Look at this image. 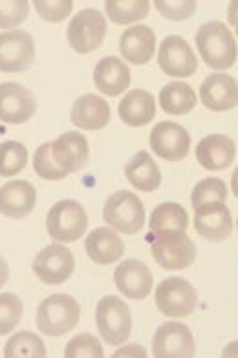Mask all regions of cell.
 <instances>
[{
  "mask_svg": "<svg viewBox=\"0 0 238 358\" xmlns=\"http://www.w3.org/2000/svg\"><path fill=\"white\" fill-rule=\"evenodd\" d=\"M105 11L112 22L130 24L145 19L150 11L148 0H106Z\"/></svg>",
  "mask_w": 238,
  "mask_h": 358,
  "instance_id": "cell-29",
  "label": "cell"
},
{
  "mask_svg": "<svg viewBox=\"0 0 238 358\" xmlns=\"http://www.w3.org/2000/svg\"><path fill=\"white\" fill-rule=\"evenodd\" d=\"M8 278H10V267H8V262L0 256V289L8 283Z\"/></svg>",
  "mask_w": 238,
  "mask_h": 358,
  "instance_id": "cell-40",
  "label": "cell"
},
{
  "mask_svg": "<svg viewBox=\"0 0 238 358\" xmlns=\"http://www.w3.org/2000/svg\"><path fill=\"white\" fill-rule=\"evenodd\" d=\"M94 83L99 92L108 97H118L130 86V70L118 57H105L94 70Z\"/></svg>",
  "mask_w": 238,
  "mask_h": 358,
  "instance_id": "cell-23",
  "label": "cell"
},
{
  "mask_svg": "<svg viewBox=\"0 0 238 358\" xmlns=\"http://www.w3.org/2000/svg\"><path fill=\"white\" fill-rule=\"evenodd\" d=\"M156 10L169 20H186L190 15H195V0H181V2H171V0H156Z\"/></svg>",
  "mask_w": 238,
  "mask_h": 358,
  "instance_id": "cell-38",
  "label": "cell"
},
{
  "mask_svg": "<svg viewBox=\"0 0 238 358\" xmlns=\"http://www.w3.org/2000/svg\"><path fill=\"white\" fill-rule=\"evenodd\" d=\"M196 345L189 325L181 322H165L153 340V355L158 358L195 357Z\"/></svg>",
  "mask_w": 238,
  "mask_h": 358,
  "instance_id": "cell-11",
  "label": "cell"
},
{
  "mask_svg": "<svg viewBox=\"0 0 238 358\" xmlns=\"http://www.w3.org/2000/svg\"><path fill=\"white\" fill-rule=\"evenodd\" d=\"M85 249L92 262L97 265H112L125 255L123 240L112 229L99 227L88 234Z\"/></svg>",
  "mask_w": 238,
  "mask_h": 358,
  "instance_id": "cell-24",
  "label": "cell"
},
{
  "mask_svg": "<svg viewBox=\"0 0 238 358\" xmlns=\"http://www.w3.org/2000/svg\"><path fill=\"white\" fill-rule=\"evenodd\" d=\"M160 106L171 115H186L196 106V94L187 83L174 80L163 86L160 92Z\"/></svg>",
  "mask_w": 238,
  "mask_h": 358,
  "instance_id": "cell-27",
  "label": "cell"
},
{
  "mask_svg": "<svg viewBox=\"0 0 238 358\" xmlns=\"http://www.w3.org/2000/svg\"><path fill=\"white\" fill-rule=\"evenodd\" d=\"M88 227V214L79 201L62 199L55 203L46 216V231L59 243H74L83 238Z\"/></svg>",
  "mask_w": 238,
  "mask_h": 358,
  "instance_id": "cell-4",
  "label": "cell"
},
{
  "mask_svg": "<svg viewBox=\"0 0 238 358\" xmlns=\"http://www.w3.org/2000/svg\"><path fill=\"white\" fill-rule=\"evenodd\" d=\"M22 300L13 292H0V336L10 335L22 318Z\"/></svg>",
  "mask_w": 238,
  "mask_h": 358,
  "instance_id": "cell-33",
  "label": "cell"
},
{
  "mask_svg": "<svg viewBox=\"0 0 238 358\" xmlns=\"http://www.w3.org/2000/svg\"><path fill=\"white\" fill-rule=\"evenodd\" d=\"M37 190L29 181L15 179L0 187V214L13 220H22L34 213Z\"/></svg>",
  "mask_w": 238,
  "mask_h": 358,
  "instance_id": "cell-17",
  "label": "cell"
},
{
  "mask_svg": "<svg viewBox=\"0 0 238 358\" xmlns=\"http://www.w3.org/2000/svg\"><path fill=\"white\" fill-rule=\"evenodd\" d=\"M106 35V19L99 10L88 8L70 20L66 37L74 52L92 53L103 44Z\"/></svg>",
  "mask_w": 238,
  "mask_h": 358,
  "instance_id": "cell-7",
  "label": "cell"
},
{
  "mask_svg": "<svg viewBox=\"0 0 238 358\" xmlns=\"http://www.w3.org/2000/svg\"><path fill=\"white\" fill-rule=\"evenodd\" d=\"M71 123L83 130H101L110 121V104L95 94H85L74 103Z\"/></svg>",
  "mask_w": 238,
  "mask_h": 358,
  "instance_id": "cell-22",
  "label": "cell"
},
{
  "mask_svg": "<svg viewBox=\"0 0 238 358\" xmlns=\"http://www.w3.org/2000/svg\"><path fill=\"white\" fill-rule=\"evenodd\" d=\"M114 358H123V357H147V351L141 348V345H125V348L118 349L114 355H112Z\"/></svg>",
  "mask_w": 238,
  "mask_h": 358,
  "instance_id": "cell-39",
  "label": "cell"
},
{
  "mask_svg": "<svg viewBox=\"0 0 238 358\" xmlns=\"http://www.w3.org/2000/svg\"><path fill=\"white\" fill-rule=\"evenodd\" d=\"M225 198H227V187L224 185V181L218 178H207L202 179L195 187L192 196H190V205L196 210V208L213 205V203H225Z\"/></svg>",
  "mask_w": 238,
  "mask_h": 358,
  "instance_id": "cell-32",
  "label": "cell"
},
{
  "mask_svg": "<svg viewBox=\"0 0 238 358\" xmlns=\"http://www.w3.org/2000/svg\"><path fill=\"white\" fill-rule=\"evenodd\" d=\"M37 101L28 88L19 83L0 85V121L6 124H22L34 117Z\"/></svg>",
  "mask_w": 238,
  "mask_h": 358,
  "instance_id": "cell-13",
  "label": "cell"
},
{
  "mask_svg": "<svg viewBox=\"0 0 238 358\" xmlns=\"http://www.w3.org/2000/svg\"><path fill=\"white\" fill-rule=\"evenodd\" d=\"M125 176L134 189L141 190V192H154L162 185V172L150 154L145 150L138 152L129 161V165L125 166Z\"/></svg>",
  "mask_w": 238,
  "mask_h": 358,
  "instance_id": "cell-26",
  "label": "cell"
},
{
  "mask_svg": "<svg viewBox=\"0 0 238 358\" xmlns=\"http://www.w3.org/2000/svg\"><path fill=\"white\" fill-rule=\"evenodd\" d=\"M237 157V146L231 137L222 134L205 136L196 146V159L207 170H224L233 165Z\"/></svg>",
  "mask_w": 238,
  "mask_h": 358,
  "instance_id": "cell-20",
  "label": "cell"
},
{
  "mask_svg": "<svg viewBox=\"0 0 238 358\" xmlns=\"http://www.w3.org/2000/svg\"><path fill=\"white\" fill-rule=\"evenodd\" d=\"M103 345L94 335H77L64 349L66 358H103Z\"/></svg>",
  "mask_w": 238,
  "mask_h": 358,
  "instance_id": "cell-36",
  "label": "cell"
},
{
  "mask_svg": "<svg viewBox=\"0 0 238 358\" xmlns=\"http://www.w3.org/2000/svg\"><path fill=\"white\" fill-rule=\"evenodd\" d=\"M81 318V307L70 294H52L37 309V327L46 336L70 333Z\"/></svg>",
  "mask_w": 238,
  "mask_h": 358,
  "instance_id": "cell-2",
  "label": "cell"
},
{
  "mask_svg": "<svg viewBox=\"0 0 238 358\" xmlns=\"http://www.w3.org/2000/svg\"><path fill=\"white\" fill-rule=\"evenodd\" d=\"M103 217L114 231L121 234H136L145 227V207L136 194L119 190L106 199Z\"/></svg>",
  "mask_w": 238,
  "mask_h": 358,
  "instance_id": "cell-6",
  "label": "cell"
},
{
  "mask_svg": "<svg viewBox=\"0 0 238 358\" xmlns=\"http://www.w3.org/2000/svg\"><path fill=\"white\" fill-rule=\"evenodd\" d=\"M196 232L211 241H224L233 234V217L225 203H213L196 208Z\"/></svg>",
  "mask_w": 238,
  "mask_h": 358,
  "instance_id": "cell-19",
  "label": "cell"
},
{
  "mask_svg": "<svg viewBox=\"0 0 238 358\" xmlns=\"http://www.w3.org/2000/svg\"><path fill=\"white\" fill-rule=\"evenodd\" d=\"M156 306L162 315L183 318L198 306V292L186 278H167L156 289Z\"/></svg>",
  "mask_w": 238,
  "mask_h": 358,
  "instance_id": "cell-8",
  "label": "cell"
},
{
  "mask_svg": "<svg viewBox=\"0 0 238 358\" xmlns=\"http://www.w3.org/2000/svg\"><path fill=\"white\" fill-rule=\"evenodd\" d=\"M95 322L101 338L108 345L125 344L132 333V313L118 296H103L95 309Z\"/></svg>",
  "mask_w": 238,
  "mask_h": 358,
  "instance_id": "cell-5",
  "label": "cell"
},
{
  "mask_svg": "<svg viewBox=\"0 0 238 358\" xmlns=\"http://www.w3.org/2000/svg\"><path fill=\"white\" fill-rule=\"evenodd\" d=\"M200 99L204 106H207L213 112H227V110L237 108V79L227 76V73H211L202 83Z\"/></svg>",
  "mask_w": 238,
  "mask_h": 358,
  "instance_id": "cell-16",
  "label": "cell"
},
{
  "mask_svg": "<svg viewBox=\"0 0 238 358\" xmlns=\"http://www.w3.org/2000/svg\"><path fill=\"white\" fill-rule=\"evenodd\" d=\"M189 227V214L178 203H162L150 214L148 220V229L150 234L162 231H180L186 232Z\"/></svg>",
  "mask_w": 238,
  "mask_h": 358,
  "instance_id": "cell-28",
  "label": "cell"
},
{
  "mask_svg": "<svg viewBox=\"0 0 238 358\" xmlns=\"http://www.w3.org/2000/svg\"><path fill=\"white\" fill-rule=\"evenodd\" d=\"M28 13V0H0V29L17 28L26 22Z\"/></svg>",
  "mask_w": 238,
  "mask_h": 358,
  "instance_id": "cell-35",
  "label": "cell"
},
{
  "mask_svg": "<svg viewBox=\"0 0 238 358\" xmlns=\"http://www.w3.org/2000/svg\"><path fill=\"white\" fill-rule=\"evenodd\" d=\"M34 6L46 22H61L70 17L74 2L71 0H34Z\"/></svg>",
  "mask_w": 238,
  "mask_h": 358,
  "instance_id": "cell-37",
  "label": "cell"
},
{
  "mask_svg": "<svg viewBox=\"0 0 238 358\" xmlns=\"http://www.w3.org/2000/svg\"><path fill=\"white\" fill-rule=\"evenodd\" d=\"M35 61L34 37L24 29L0 34V71H26Z\"/></svg>",
  "mask_w": 238,
  "mask_h": 358,
  "instance_id": "cell-10",
  "label": "cell"
},
{
  "mask_svg": "<svg viewBox=\"0 0 238 358\" xmlns=\"http://www.w3.org/2000/svg\"><path fill=\"white\" fill-rule=\"evenodd\" d=\"M34 169L37 176L48 181H59L68 176L66 170H62L61 166L53 161L52 157V143H44L35 150L34 156Z\"/></svg>",
  "mask_w": 238,
  "mask_h": 358,
  "instance_id": "cell-34",
  "label": "cell"
},
{
  "mask_svg": "<svg viewBox=\"0 0 238 358\" xmlns=\"http://www.w3.org/2000/svg\"><path fill=\"white\" fill-rule=\"evenodd\" d=\"M6 358H46V345L29 331L15 333L4 348Z\"/></svg>",
  "mask_w": 238,
  "mask_h": 358,
  "instance_id": "cell-30",
  "label": "cell"
},
{
  "mask_svg": "<svg viewBox=\"0 0 238 358\" xmlns=\"http://www.w3.org/2000/svg\"><path fill=\"white\" fill-rule=\"evenodd\" d=\"M52 157L68 174L81 170L90 157L86 137L79 132L62 134L52 143Z\"/></svg>",
  "mask_w": 238,
  "mask_h": 358,
  "instance_id": "cell-18",
  "label": "cell"
},
{
  "mask_svg": "<svg viewBox=\"0 0 238 358\" xmlns=\"http://www.w3.org/2000/svg\"><path fill=\"white\" fill-rule=\"evenodd\" d=\"M114 283L123 296L143 300L153 291V273L139 259H125L115 267Z\"/></svg>",
  "mask_w": 238,
  "mask_h": 358,
  "instance_id": "cell-15",
  "label": "cell"
},
{
  "mask_svg": "<svg viewBox=\"0 0 238 358\" xmlns=\"http://www.w3.org/2000/svg\"><path fill=\"white\" fill-rule=\"evenodd\" d=\"M150 250L160 267L167 271H181L196 259V245L186 232L162 231L150 234Z\"/></svg>",
  "mask_w": 238,
  "mask_h": 358,
  "instance_id": "cell-3",
  "label": "cell"
},
{
  "mask_svg": "<svg viewBox=\"0 0 238 358\" xmlns=\"http://www.w3.org/2000/svg\"><path fill=\"white\" fill-rule=\"evenodd\" d=\"M150 148L162 159L181 161L189 156L190 136L180 124L162 121L150 132Z\"/></svg>",
  "mask_w": 238,
  "mask_h": 358,
  "instance_id": "cell-14",
  "label": "cell"
},
{
  "mask_svg": "<svg viewBox=\"0 0 238 358\" xmlns=\"http://www.w3.org/2000/svg\"><path fill=\"white\" fill-rule=\"evenodd\" d=\"M28 165V150L19 141L0 143V176L13 178Z\"/></svg>",
  "mask_w": 238,
  "mask_h": 358,
  "instance_id": "cell-31",
  "label": "cell"
},
{
  "mask_svg": "<svg viewBox=\"0 0 238 358\" xmlns=\"http://www.w3.org/2000/svg\"><path fill=\"white\" fill-rule=\"evenodd\" d=\"M196 48L213 70H227L237 62V41L220 20L205 22L196 34Z\"/></svg>",
  "mask_w": 238,
  "mask_h": 358,
  "instance_id": "cell-1",
  "label": "cell"
},
{
  "mask_svg": "<svg viewBox=\"0 0 238 358\" xmlns=\"http://www.w3.org/2000/svg\"><path fill=\"white\" fill-rule=\"evenodd\" d=\"M156 50V35L148 26H132L125 29L121 38H119V52L125 61L132 64H147L154 55Z\"/></svg>",
  "mask_w": 238,
  "mask_h": 358,
  "instance_id": "cell-21",
  "label": "cell"
},
{
  "mask_svg": "<svg viewBox=\"0 0 238 358\" xmlns=\"http://www.w3.org/2000/svg\"><path fill=\"white\" fill-rule=\"evenodd\" d=\"M118 113L127 127H145L156 115V101L145 90H132L121 99Z\"/></svg>",
  "mask_w": 238,
  "mask_h": 358,
  "instance_id": "cell-25",
  "label": "cell"
},
{
  "mask_svg": "<svg viewBox=\"0 0 238 358\" xmlns=\"http://www.w3.org/2000/svg\"><path fill=\"white\" fill-rule=\"evenodd\" d=\"M76 268L71 250L61 243L44 247L34 259V273L48 285H61L68 282Z\"/></svg>",
  "mask_w": 238,
  "mask_h": 358,
  "instance_id": "cell-9",
  "label": "cell"
},
{
  "mask_svg": "<svg viewBox=\"0 0 238 358\" xmlns=\"http://www.w3.org/2000/svg\"><path fill=\"white\" fill-rule=\"evenodd\" d=\"M158 64L169 77H190L198 70V59L195 52L180 35H169L163 38L158 53Z\"/></svg>",
  "mask_w": 238,
  "mask_h": 358,
  "instance_id": "cell-12",
  "label": "cell"
}]
</instances>
